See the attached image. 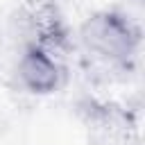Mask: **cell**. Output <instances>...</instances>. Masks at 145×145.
<instances>
[{
	"label": "cell",
	"mask_w": 145,
	"mask_h": 145,
	"mask_svg": "<svg viewBox=\"0 0 145 145\" xmlns=\"http://www.w3.org/2000/svg\"><path fill=\"white\" fill-rule=\"evenodd\" d=\"M82 48L109 68L127 70L136 61L143 32L134 18L120 9H97L84 18L77 29Z\"/></svg>",
	"instance_id": "6da1fadb"
},
{
	"label": "cell",
	"mask_w": 145,
	"mask_h": 145,
	"mask_svg": "<svg viewBox=\"0 0 145 145\" xmlns=\"http://www.w3.org/2000/svg\"><path fill=\"white\" fill-rule=\"evenodd\" d=\"M23 45H36L66 63L75 48L72 32L57 0H23L14 18Z\"/></svg>",
	"instance_id": "7a4b0ae2"
},
{
	"label": "cell",
	"mask_w": 145,
	"mask_h": 145,
	"mask_svg": "<svg viewBox=\"0 0 145 145\" xmlns=\"http://www.w3.org/2000/svg\"><path fill=\"white\" fill-rule=\"evenodd\" d=\"M16 79L20 88L32 95H52L66 84V63L36 45H23Z\"/></svg>",
	"instance_id": "3957f363"
}]
</instances>
